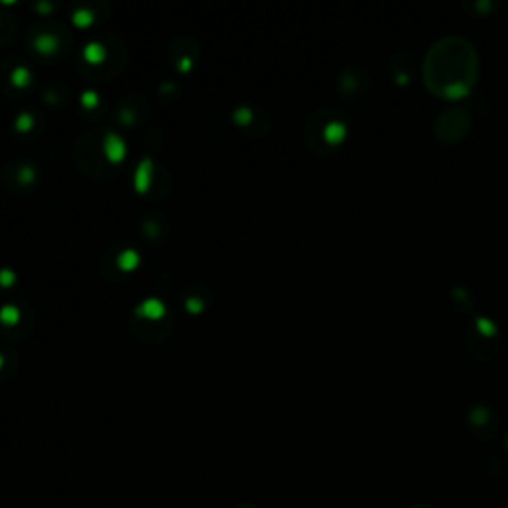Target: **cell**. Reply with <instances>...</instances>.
<instances>
[{"instance_id": "1", "label": "cell", "mask_w": 508, "mask_h": 508, "mask_svg": "<svg viewBox=\"0 0 508 508\" xmlns=\"http://www.w3.org/2000/svg\"><path fill=\"white\" fill-rule=\"evenodd\" d=\"M443 48H435L443 60H447V66L439 62H427V78L431 85L443 94H459L465 92L470 83L472 72H474V60L470 48L465 46V42H457L451 46V42H443Z\"/></svg>"}, {"instance_id": "2", "label": "cell", "mask_w": 508, "mask_h": 508, "mask_svg": "<svg viewBox=\"0 0 508 508\" xmlns=\"http://www.w3.org/2000/svg\"><path fill=\"white\" fill-rule=\"evenodd\" d=\"M102 151L103 155H105V159L111 163V165H119L127 157V143H125V139H123L122 135L109 131L103 137Z\"/></svg>"}, {"instance_id": "3", "label": "cell", "mask_w": 508, "mask_h": 508, "mask_svg": "<svg viewBox=\"0 0 508 508\" xmlns=\"http://www.w3.org/2000/svg\"><path fill=\"white\" fill-rule=\"evenodd\" d=\"M153 161L149 157H143L141 161L137 163L135 171H133V191L137 195H147V191L151 189L153 183Z\"/></svg>"}, {"instance_id": "4", "label": "cell", "mask_w": 508, "mask_h": 508, "mask_svg": "<svg viewBox=\"0 0 508 508\" xmlns=\"http://www.w3.org/2000/svg\"><path fill=\"white\" fill-rule=\"evenodd\" d=\"M133 312H135V316L141 318V320L159 322V320L165 318V314H167V306H165V302H163L161 298L151 296V298H145L143 302H139V306H137Z\"/></svg>"}, {"instance_id": "5", "label": "cell", "mask_w": 508, "mask_h": 508, "mask_svg": "<svg viewBox=\"0 0 508 508\" xmlns=\"http://www.w3.org/2000/svg\"><path fill=\"white\" fill-rule=\"evenodd\" d=\"M115 264L117 268L125 272V274H129V272H135L139 264H141V254L135 250V248H125L122 250L119 254H117V258H115Z\"/></svg>"}, {"instance_id": "6", "label": "cell", "mask_w": 508, "mask_h": 508, "mask_svg": "<svg viewBox=\"0 0 508 508\" xmlns=\"http://www.w3.org/2000/svg\"><path fill=\"white\" fill-rule=\"evenodd\" d=\"M81 56L89 66H100L107 58V52H105L103 44H100V42H87L83 46V50H81Z\"/></svg>"}, {"instance_id": "7", "label": "cell", "mask_w": 508, "mask_h": 508, "mask_svg": "<svg viewBox=\"0 0 508 508\" xmlns=\"http://www.w3.org/2000/svg\"><path fill=\"white\" fill-rule=\"evenodd\" d=\"M34 50L42 56H52L58 50V38L52 34H40L34 38Z\"/></svg>"}, {"instance_id": "8", "label": "cell", "mask_w": 508, "mask_h": 508, "mask_svg": "<svg viewBox=\"0 0 508 508\" xmlns=\"http://www.w3.org/2000/svg\"><path fill=\"white\" fill-rule=\"evenodd\" d=\"M10 83H12L14 87H18V89L28 87V85L32 83V74H30V70H28V68H24V66L14 68V70H12V74H10Z\"/></svg>"}, {"instance_id": "9", "label": "cell", "mask_w": 508, "mask_h": 508, "mask_svg": "<svg viewBox=\"0 0 508 508\" xmlns=\"http://www.w3.org/2000/svg\"><path fill=\"white\" fill-rule=\"evenodd\" d=\"M20 322V310L16 306L6 304L0 308V324L6 325V327H12Z\"/></svg>"}, {"instance_id": "10", "label": "cell", "mask_w": 508, "mask_h": 508, "mask_svg": "<svg viewBox=\"0 0 508 508\" xmlns=\"http://www.w3.org/2000/svg\"><path fill=\"white\" fill-rule=\"evenodd\" d=\"M94 20H96V14L89 8H78L72 14V24L76 28H89L94 24Z\"/></svg>"}, {"instance_id": "11", "label": "cell", "mask_w": 508, "mask_h": 508, "mask_svg": "<svg viewBox=\"0 0 508 508\" xmlns=\"http://www.w3.org/2000/svg\"><path fill=\"white\" fill-rule=\"evenodd\" d=\"M344 137V125L338 122H332L325 125L324 129V139L327 143H332V145H336V143H340V139Z\"/></svg>"}, {"instance_id": "12", "label": "cell", "mask_w": 508, "mask_h": 508, "mask_svg": "<svg viewBox=\"0 0 508 508\" xmlns=\"http://www.w3.org/2000/svg\"><path fill=\"white\" fill-rule=\"evenodd\" d=\"M232 119L241 127L250 125V122H252V109L250 107H238V109H234L232 111Z\"/></svg>"}, {"instance_id": "13", "label": "cell", "mask_w": 508, "mask_h": 508, "mask_svg": "<svg viewBox=\"0 0 508 508\" xmlns=\"http://www.w3.org/2000/svg\"><path fill=\"white\" fill-rule=\"evenodd\" d=\"M14 127H16L18 133H28V131L34 129V117L30 113H20L16 117V122H14Z\"/></svg>"}, {"instance_id": "14", "label": "cell", "mask_w": 508, "mask_h": 508, "mask_svg": "<svg viewBox=\"0 0 508 508\" xmlns=\"http://www.w3.org/2000/svg\"><path fill=\"white\" fill-rule=\"evenodd\" d=\"M185 310H187L189 314H193V316L201 314V312L204 310L203 298H199V296H189V298L185 300Z\"/></svg>"}, {"instance_id": "15", "label": "cell", "mask_w": 508, "mask_h": 508, "mask_svg": "<svg viewBox=\"0 0 508 508\" xmlns=\"http://www.w3.org/2000/svg\"><path fill=\"white\" fill-rule=\"evenodd\" d=\"M80 102L85 109H94V107L100 105V96H98V92H94V89H85V92L81 94Z\"/></svg>"}, {"instance_id": "16", "label": "cell", "mask_w": 508, "mask_h": 508, "mask_svg": "<svg viewBox=\"0 0 508 508\" xmlns=\"http://www.w3.org/2000/svg\"><path fill=\"white\" fill-rule=\"evenodd\" d=\"M16 284V272L12 268H0V288H12Z\"/></svg>"}, {"instance_id": "17", "label": "cell", "mask_w": 508, "mask_h": 508, "mask_svg": "<svg viewBox=\"0 0 508 508\" xmlns=\"http://www.w3.org/2000/svg\"><path fill=\"white\" fill-rule=\"evenodd\" d=\"M18 181H20L22 185L34 183V181H36V171H34L30 165H24V167L18 169Z\"/></svg>"}, {"instance_id": "18", "label": "cell", "mask_w": 508, "mask_h": 508, "mask_svg": "<svg viewBox=\"0 0 508 508\" xmlns=\"http://www.w3.org/2000/svg\"><path fill=\"white\" fill-rule=\"evenodd\" d=\"M191 68H193V60H191V58H187V56L177 62V70H179V72H183V74L185 72H189Z\"/></svg>"}, {"instance_id": "19", "label": "cell", "mask_w": 508, "mask_h": 508, "mask_svg": "<svg viewBox=\"0 0 508 508\" xmlns=\"http://www.w3.org/2000/svg\"><path fill=\"white\" fill-rule=\"evenodd\" d=\"M36 10L42 12V14H48V12L52 10V4H48V2H40V4H36Z\"/></svg>"}, {"instance_id": "20", "label": "cell", "mask_w": 508, "mask_h": 508, "mask_svg": "<svg viewBox=\"0 0 508 508\" xmlns=\"http://www.w3.org/2000/svg\"><path fill=\"white\" fill-rule=\"evenodd\" d=\"M122 119H123V123H127V125H129V123H133V113L125 109V111H122Z\"/></svg>"}, {"instance_id": "21", "label": "cell", "mask_w": 508, "mask_h": 508, "mask_svg": "<svg viewBox=\"0 0 508 508\" xmlns=\"http://www.w3.org/2000/svg\"><path fill=\"white\" fill-rule=\"evenodd\" d=\"M4 367V357H2V353H0V369Z\"/></svg>"}]
</instances>
